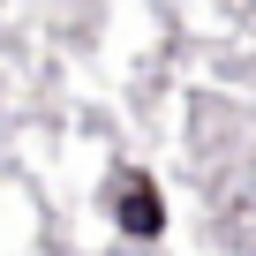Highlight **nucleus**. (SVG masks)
I'll return each mask as SVG.
<instances>
[{
    "label": "nucleus",
    "instance_id": "obj_1",
    "mask_svg": "<svg viewBox=\"0 0 256 256\" xmlns=\"http://www.w3.org/2000/svg\"><path fill=\"white\" fill-rule=\"evenodd\" d=\"M120 226L136 234V241H151V234L166 226V211H158V188H151V181H128V188H120Z\"/></svg>",
    "mask_w": 256,
    "mask_h": 256
}]
</instances>
